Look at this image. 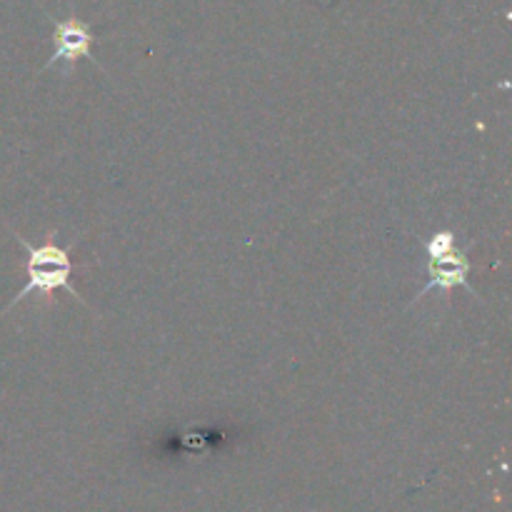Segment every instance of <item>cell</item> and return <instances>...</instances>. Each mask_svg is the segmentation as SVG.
Segmentation results:
<instances>
[{
  "instance_id": "1",
  "label": "cell",
  "mask_w": 512,
  "mask_h": 512,
  "mask_svg": "<svg viewBox=\"0 0 512 512\" xmlns=\"http://www.w3.org/2000/svg\"><path fill=\"white\" fill-rule=\"evenodd\" d=\"M18 243L23 245L25 253H28V263H25V273H28V283L25 288L20 290L18 295L13 298V305H18L20 300L28 298L30 293H40V295H50L55 290H65L73 298H80L78 290L73 288V260H70V253L65 248L55 243H45V245H30L25 238H18Z\"/></svg>"
},
{
  "instance_id": "2",
  "label": "cell",
  "mask_w": 512,
  "mask_h": 512,
  "mask_svg": "<svg viewBox=\"0 0 512 512\" xmlns=\"http://www.w3.org/2000/svg\"><path fill=\"white\" fill-rule=\"evenodd\" d=\"M428 250V285L418 293V298H423L425 293H430L433 288L450 290V288H468L470 293H475L473 285H470V260L465 258L463 250L455 245V235L450 230H440L433 238L425 243Z\"/></svg>"
},
{
  "instance_id": "3",
  "label": "cell",
  "mask_w": 512,
  "mask_h": 512,
  "mask_svg": "<svg viewBox=\"0 0 512 512\" xmlns=\"http://www.w3.org/2000/svg\"><path fill=\"white\" fill-rule=\"evenodd\" d=\"M93 35L75 18L55 23V53L48 60V68L55 63H75L78 58H90Z\"/></svg>"
}]
</instances>
